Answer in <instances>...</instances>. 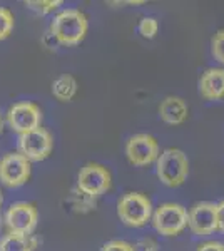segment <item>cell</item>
Listing matches in <instances>:
<instances>
[{"mask_svg":"<svg viewBox=\"0 0 224 251\" xmlns=\"http://www.w3.org/2000/svg\"><path fill=\"white\" fill-rule=\"evenodd\" d=\"M50 34L57 44L77 46L87 34V19L80 10L66 9L55 15L50 25Z\"/></svg>","mask_w":224,"mask_h":251,"instance_id":"cell-1","label":"cell"},{"mask_svg":"<svg viewBox=\"0 0 224 251\" xmlns=\"http://www.w3.org/2000/svg\"><path fill=\"white\" fill-rule=\"evenodd\" d=\"M156 173L162 184L177 188L186 181L189 174V161L181 149L169 148L159 154L156 161Z\"/></svg>","mask_w":224,"mask_h":251,"instance_id":"cell-2","label":"cell"},{"mask_svg":"<svg viewBox=\"0 0 224 251\" xmlns=\"http://www.w3.org/2000/svg\"><path fill=\"white\" fill-rule=\"evenodd\" d=\"M117 214L124 225L141 228L152 218V204L144 194L127 193L117 203Z\"/></svg>","mask_w":224,"mask_h":251,"instance_id":"cell-3","label":"cell"},{"mask_svg":"<svg viewBox=\"0 0 224 251\" xmlns=\"http://www.w3.org/2000/svg\"><path fill=\"white\" fill-rule=\"evenodd\" d=\"M152 225L162 236H176L187 226V211L181 204L164 203L154 211Z\"/></svg>","mask_w":224,"mask_h":251,"instance_id":"cell-4","label":"cell"},{"mask_svg":"<svg viewBox=\"0 0 224 251\" xmlns=\"http://www.w3.org/2000/svg\"><path fill=\"white\" fill-rule=\"evenodd\" d=\"M52 146H54V141H52L50 132L44 127H37L19 136V152L30 163L47 159L52 152Z\"/></svg>","mask_w":224,"mask_h":251,"instance_id":"cell-5","label":"cell"},{"mask_svg":"<svg viewBox=\"0 0 224 251\" xmlns=\"http://www.w3.org/2000/svg\"><path fill=\"white\" fill-rule=\"evenodd\" d=\"M30 177V161L20 152H10L0 159V181L9 188H19Z\"/></svg>","mask_w":224,"mask_h":251,"instance_id":"cell-6","label":"cell"},{"mask_svg":"<svg viewBox=\"0 0 224 251\" xmlns=\"http://www.w3.org/2000/svg\"><path fill=\"white\" fill-rule=\"evenodd\" d=\"M159 144L152 136L149 134H136L125 144V156L129 163L134 166H148L157 161L159 157Z\"/></svg>","mask_w":224,"mask_h":251,"instance_id":"cell-7","label":"cell"},{"mask_svg":"<svg viewBox=\"0 0 224 251\" xmlns=\"http://www.w3.org/2000/svg\"><path fill=\"white\" fill-rule=\"evenodd\" d=\"M7 121H9L10 127L15 132H19L20 136L40 127L42 112H40V107L37 104L24 100V102H17L10 107L9 114H7Z\"/></svg>","mask_w":224,"mask_h":251,"instance_id":"cell-8","label":"cell"},{"mask_svg":"<svg viewBox=\"0 0 224 251\" xmlns=\"http://www.w3.org/2000/svg\"><path fill=\"white\" fill-rule=\"evenodd\" d=\"M77 186L87 196H100L111 188V174L100 164H85L77 177Z\"/></svg>","mask_w":224,"mask_h":251,"instance_id":"cell-9","label":"cell"},{"mask_svg":"<svg viewBox=\"0 0 224 251\" xmlns=\"http://www.w3.org/2000/svg\"><path fill=\"white\" fill-rule=\"evenodd\" d=\"M39 213L34 204L28 203H15L9 208L5 214V225L10 233L17 234H30L37 226Z\"/></svg>","mask_w":224,"mask_h":251,"instance_id":"cell-10","label":"cell"},{"mask_svg":"<svg viewBox=\"0 0 224 251\" xmlns=\"http://www.w3.org/2000/svg\"><path fill=\"white\" fill-rule=\"evenodd\" d=\"M187 226L198 236H207L218 229V216H216L214 203H198L187 213Z\"/></svg>","mask_w":224,"mask_h":251,"instance_id":"cell-11","label":"cell"},{"mask_svg":"<svg viewBox=\"0 0 224 251\" xmlns=\"http://www.w3.org/2000/svg\"><path fill=\"white\" fill-rule=\"evenodd\" d=\"M199 92L207 100L224 97V69H207L199 80Z\"/></svg>","mask_w":224,"mask_h":251,"instance_id":"cell-12","label":"cell"},{"mask_svg":"<svg viewBox=\"0 0 224 251\" xmlns=\"http://www.w3.org/2000/svg\"><path fill=\"white\" fill-rule=\"evenodd\" d=\"M159 116L166 124L177 126L182 124L187 119V104L181 97L169 96L159 106Z\"/></svg>","mask_w":224,"mask_h":251,"instance_id":"cell-13","label":"cell"},{"mask_svg":"<svg viewBox=\"0 0 224 251\" xmlns=\"http://www.w3.org/2000/svg\"><path fill=\"white\" fill-rule=\"evenodd\" d=\"M52 94L57 100L69 102L77 94V80L71 74H64L52 82Z\"/></svg>","mask_w":224,"mask_h":251,"instance_id":"cell-14","label":"cell"},{"mask_svg":"<svg viewBox=\"0 0 224 251\" xmlns=\"http://www.w3.org/2000/svg\"><path fill=\"white\" fill-rule=\"evenodd\" d=\"M35 240L30 234L9 233L0 240V251H34Z\"/></svg>","mask_w":224,"mask_h":251,"instance_id":"cell-15","label":"cell"},{"mask_svg":"<svg viewBox=\"0 0 224 251\" xmlns=\"http://www.w3.org/2000/svg\"><path fill=\"white\" fill-rule=\"evenodd\" d=\"M25 5L34 12H37V14L44 15L49 14V12H54L57 7L62 5V2L60 0H28V2H25Z\"/></svg>","mask_w":224,"mask_h":251,"instance_id":"cell-16","label":"cell"},{"mask_svg":"<svg viewBox=\"0 0 224 251\" xmlns=\"http://www.w3.org/2000/svg\"><path fill=\"white\" fill-rule=\"evenodd\" d=\"M14 30V15L9 9L0 7V40L7 39Z\"/></svg>","mask_w":224,"mask_h":251,"instance_id":"cell-17","label":"cell"},{"mask_svg":"<svg viewBox=\"0 0 224 251\" xmlns=\"http://www.w3.org/2000/svg\"><path fill=\"white\" fill-rule=\"evenodd\" d=\"M159 30V24L154 17H144L139 24V34L144 39H152L156 37Z\"/></svg>","mask_w":224,"mask_h":251,"instance_id":"cell-18","label":"cell"},{"mask_svg":"<svg viewBox=\"0 0 224 251\" xmlns=\"http://www.w3.org/2000/svg\"><path fill=\"white\" fill-rule=\"evenodd\" d=\"M213 55L216 60L224 64V30H219L213 37Z\"/></svg>","mask_w":224,"mask_h":251,"instance_id":"cell-19","label":"cell"},{"mask_svg":"<svg viewBox=\"0 0 224 251\" xmlns=\"http://www.w3.org/2000/svg\"><path fill=\"white\" fill-rule=\"evenodd\" d=\"M102 251H136L132 245L125 241H119V240H114V241H109L104 245Z\"/></svg>","mask_w":224,"mask_h":251,"instance_id":"cell-20","label":"cell"},{"mask_svg":"<svg viewBox=\"0 0 224 251\" xmlns=\"http://www.w3.org/2000/svg\"><path fill=\"white\" fill-rule=\"evenodd\" d=\"M198 251H224V245L218 241H207L204 245H201Z\"/></svg>","mask_w":224,"mask_h":251,"instance_id":"cell-21","label":"cell"},{"mask_svg":"<svg viewBox=\"0 0 224 251\" xmlns=\"http://www.w3.org/2000/svg\"><path fill=\"white\" fill-rule=\"evenodd\" d=\"M216 216H218V229L224 231V201L216 204Z\"/></svg>","mask_w":224,"mask_h":251,"instance_id":"cell-22","label":"cell"},{"mask_svg":"<svg viewBox=\"0 0 224 251\" xmlns=\"http://www.w3.org/2000/svg\"><path fill=\"white\" fill-rule=\"evenodd\" d=\"M2 203H3V198H2V193H0V208H2Z\"/></svg>","mask_w":224,"mask_h":251,"instance_id":"cell-23","label":"cell"},{"mask_svg":"<svg viewBox=\"0 0 224 251\" xmlns=\"http://www.w3.org/2000/svg\"><path fill=\"white\" fill-rule=\"evenodd\" d=\"M2 127H3V123H2V117H0V132H2Z\"/></svg>","mask_w":224,"mask_h":251,"instance_id":"cell-24","label":"cell"},{"mask_svg":"<svg viewBox=\"0 0 224 251\" xmlns=\"http://www.w3.org/2000/svg\"><path fill=\"white\" fill-rule=\"evenodd\" d=\"M0 228H2V218H0Z\"/></svg>","mask_w":224,"mask_h":251,"instance_id":"cell-25","label":"cell"}]
</instances>
